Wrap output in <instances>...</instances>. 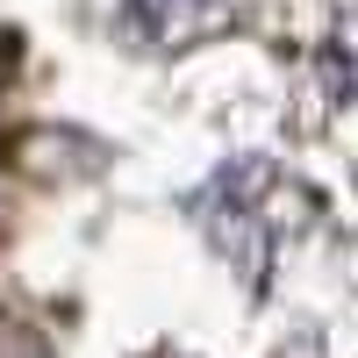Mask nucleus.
<instances>
[{
	"mask_svg": "<svg viewBox=\"0 0 358 358\" xmlns=\"http://www.w3.org/2000/svg\"><path fill=\"white\" fill-rule=\"evenodd\" d=\"M136 15H143V29H158V36H187V22L208 15V8L201 0H136Z\"/></svg>",
	"mask_w": 358,
	"mask_h": 358,
	"instance_id": "f257e3e1",
	"label": "nucleus"
},
{
	"mask_svg": "<svg viewBox=\"0 0 358 358\" xmlns=\"http://www.w3.org/2000/svg\"><path fill=\"white\" fill-rule=\"evenodd\" d=\"M337 65H344V79L358 86V22H351L344 36H337Z\"/></svg>",
	"mask_w": 358,
	"mask_h": 358,
	"instance_id": "f03ea898",
	"label": "nucleus"
}]
</instances>
